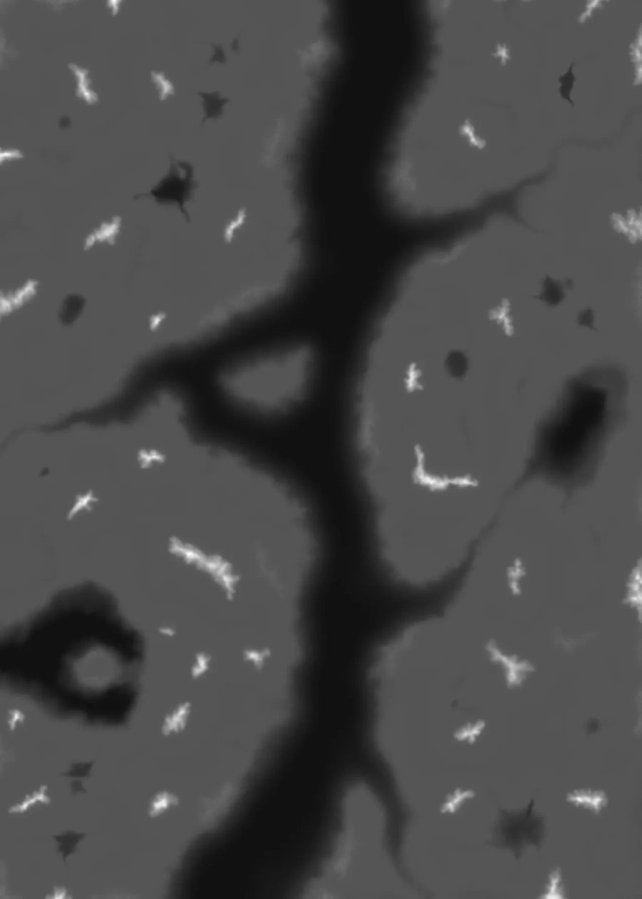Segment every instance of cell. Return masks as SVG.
<instances>
[{
  "label": "cell",
  "mask_w": 642,
  "mask_h": 899,
  "mask_svg": "<svg viewBox=\"0 0 642 899\" xmlns=\"http://www.w3.org/2000/svg\"><path fill=\"white\" fill-rule=\"evenodd\" d=\"M534 800L521 809L501 810L496 844L510 849L517 858L528 846L541 848L544 839L545 818L534 812Z\"/></svg>",
  "instance_id": "obj_2"
},
{
  "label": "cell",
  "mask_w": 642,
  "mask_h": 899,
  "mask_svg": "<svg viewBox=\"0 0 642 899\" xmlns=\"http://www.w3.org/2000/svg\"><path fill=\"white\" fill-rule=\"evenodd\" d=\"M46 791H47V788L45 786L41 787L40 790L34 791L32 795H28V797H26V798L21 803H18V805L11 807L10 813H24L26 810L29 809V807H31L34 805V803L38 802L48 803L49 802V798L48 795H46Z\"/></svg>",
  "instance_id": "obj_7"
},
{
  "label": "cell",
  "mask_w": 642,
  "mask_h": 899,
  "mask_svg": "<svg viewBox=\"0 0 642 899\" xmlns=\"http://www.w3.org/2000/svg\"><path fill=\"white\" fill-rule=\"evenodd\" d=\"M190 171L181 177L178 168L171 166V174L153 189L152 196L159 201H177L182 206L189 191Z\"/></svg>",
  "instance_id": "obj_3"
},
{
  "label": "cell",
  "mask_w": 642,
  "mask_h": 899,
  "mask_svg": "<svg viewBox=\"0 0 642 899\" xmlns=\"http://www.w3.org/2000/svg\"><path fill=\"white\" fill-rule=\"evenodd\" d=\"M563 886L561 883V873L560 868L553 870L549 875L548 883L546 887V890L542 898H564Z\"/></svg>",
  "instance_id": "obj_6"
},
{
  "label": "cell",
  "mask_w": 642,
  "mask_h": 899,
  "mask_svg": "<svg viewBox=\"0 0 642 899\" xmlns=\"http://www.w3.org/2000/svg\"><path fill=\"white\" fill-rule=\"evenodd\" d=\"M173 802L174 799L171 798L168 795H159V797H156L151 803L150 810L151 816H155V815L159 813L164 809H166V807Z\"/></svg>",
  "instance_id": "obj_8"
},
{
  "label": "cell",
  "mask_w": 642,
  "mask_h": 899,
  "mask_svg": "<svg viewBox=\"0 0 642 899\" xmlns=\"http://www.w3.org/2000/svg\"><path fill=\"white\" fill-rule=\"evenodd\" d=\"M567 801L576 807L591 810L599 814L608 805V798L601 790H594L580 789L573 790L567 795Z\"/></svg>",
  "instance_id": "obj_4"
},
{
  "label": "cell",
  "mask_w": 642,
  "mask_h": 899,
  "mask_svg": "<svg viewBox=\"0 0 642 899\" xmlns=\"http://www.w3.org/2000/svg\"><path fill=\"white\" fill-rule=\"evenodd\" d=\"M311 359L304 351L256 356L229 367L221 376V396L248 418L278 421L304 403L312 385Z\"/></svg>",
  "instance_id": "obj_1"
},
{
  "label": "cell",
  "mask_w": 642,
  "mask_h": 899,
  "mask_svg": "<svg viewBox=\"0 0 642 899\" xmlns=\"http://www.w3.org/2000/svg\"><path fill=\"white\" fill-rule=\"evenodd\" d=\"M69 68L72 72H74L76 79H78V86H76V95L79 98L85 99L89 104L98 101V95L93 90L90 89V79H88L89 71L86 69L80 68L78 65L70 64Z\"/></svg>",
  "instance_id": "obj_5"
}]
</instances>
